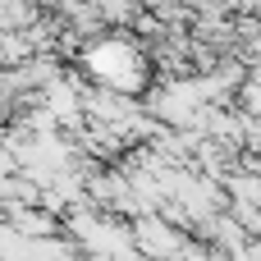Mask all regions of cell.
<instances>
[{"instance_id": "obj_1", "label": "cell", "mask_w": 261, "mask_h": 261, "mask_svg": "<svg viewBox=\"0 0 261 261\" xmlns=\"http://www.w3.org/2000/svg\"><path fill=\"white\" fill-rule=\"evenodd\" d=\"M83 69L101 83V87H138L142 83V64H147V55H142V46H133L128 37H119V32H106V37H96V41H87L83 46Z\"/></svg>"}]
</instances>
